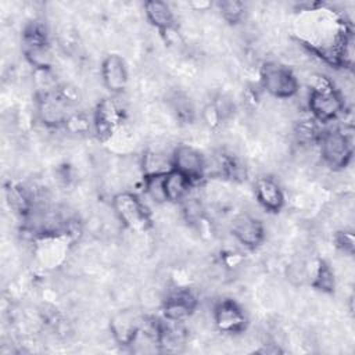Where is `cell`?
<instances>
[{
	"instance_id": "6da1fadb",
	"label": "cell",
	"mask_w": 355,
	"mask_h": 355,
	"mask_svg": "<svg viewBox=\"0 0 355 355\" xmlns=\"http://www.w3.org/2000/svg\"><path fill=\"white\" fill-rule=\"evenodd\" d=\"M313 78V85L308 98L309 110L318 121L329 122L343 111V97L327 78L320 75Z\"/></svg>"
},
{
	"instance_id": "7a4b0ae2",
	"label": "cell",
	"mask_w": 355,
	"mask_h": 355,
	"mask_svg": "<svg viewBox=\"0 0 355 355\" xmlns=\"http://www.w3.org/2000/svg\"><path fill=\"white\" fill-rule=\"evenodd\" d=\"M118 219L132 232L141 233L150 226V214L144 204L132 193L122 191L112 200Z\"/></svg>"
},
{
	"instance_id": "3957f363",
	"label": "cell",
	"mask_w": 355,
	"mask_h": 355,
	"mask_svg": "<svg viewBox=\"0 0 355 355\" xmlns=\"http://www.w3.org/2000/svg\"><path fill=\"white\" fill-rule=\"evenodd\" d=\"M320 154L323 161L331 168H343L352 154V133L344 130H329L322 135Z\"/></svg>"
},
{
	"instance_id": "277c9868",
	"label": "cell",
	"mask_w": 355,
	"mask_h": 355,
	"mask_svg": "<svg viewBox=\"0 0 355 355\" xmlns=\"http://www.w3.org/2000/svg\"><path fill=\"white\" fill-rule=\"evenodd\" d=\"M261 79L265 90L279 98L291 97L298 90V82L293 72L276 62H266L262 67Z\"/></svg>"
},
{
	"instance_id": "5b68a950",
	"label": "cell",
	"mask_w": 355,
	"mask_h": 355,
	"mask_svg": "<svg viewBox=\"0 0 355 355\" xmlns=\"http://www.w3.org/2000/svg\"><path fill=\"white\" fill-rule=\"evenodd\" d=\"M173 169L186 175L190 180L201 179L205 171L204 157L191 146L180 144L175 148L172 155Z\"/></svg>"
},
{
	"instance_id": "8992f818",
	"label": "cell",
	"mask_w": 355,
	"mask_h": 355,
	"mask_svg": "<svg viewBox=\"0 0 355 355\" xmlns=\"http://www.w3.org/2000/svg\"><path fill=\"white\" fill-rule=\"evenodd\" d=\"M214 320L225 333H240L245 329V315L233 300H223L215 306Z\"/></svg>"
},
{
	"instance_id": "52a82bcc",
	"label": "cell",
	"mask_w": 355,
	"mask_h": 355,
	"mask_svg": "<svg viewBox=\"0 0 355 355\" xmlns=\"http://www.w3.org/2000/svg\"><path fill=\"white\" fill-rule=\"evenodd\" d=\"M232 233L240 244L248 248H254L263 240V225L254 216L245 214L233 220Z\"/></svg>"
},
{
	"instance_id": "ba28073f",
	"label": "cell",
	"mask_w": 355,
	"mask_h": 355,
	"mask_svg": "<svg viewBox=\"0 0 355 355\" xmlns=\"http://www.w3.org/2000/svg\"><path fill=\"white\" fill-rule=\"evenodd\" d=\"M197 301L187 290H178L168 295L164 302V315L169 320L182 322L187 319L196 309Z\"/></svg>"
},
{
	"instance_id": "9c48e42d",
	"label": "cell",
	"mask_w": 355,
	"mask_h": 355,
	"mask_svg": "<svg viewBox=\"0 0 355 355\" xmlns=\"http://www.w3.org/2000/svg\"><path fill=\"white\" fill-rule=\"evenodd\" d=\"M143 318H140L136 312L128 309V311H121L116 313L110 324L111 333L114 338L121 343V344H130L136 333L139 331L141 326Z\"/></svg>"
},
{
	"instance_id": "30bf717a",
	"label": "cell",
	"mask_w": 355,
	"mask_h": 355,
	"mask_svg": "<svg viewBox=\"0 0 355 355\" xmlns=\"http://www.w3.org/2000/svg\"><path fill=\"white\" fill-rule=\"evenodd\" d=\"M101 75L104 85L112 92H121L126 86L128 72L122 57L116 54L108 55L101 67Z\"/></svg>"
},
{
	"instance_id": "8fae6325",
	"label": "cell",
	"mask_w": 355,
	"mask_h": 355,
	"mask_svg": "<svg viewBox=\"0 0 355 355\" xmlns=\"http://www.w3.org/2000/svg\"><path fill=\"white\" fill-rule=\"evenodd\" d=\"M118 123V107L114 101L105 98L98 103L94 114V128L98 139L107 140L114 133Z\"/></svg>"
},
{
	"instance_id": "7c38bea8",
	"label": "cell",
	"mask_w": 355,
	"mask_h": 355,
	"mask_svg": "<svg viewBox=\"0 0 355 355\" xmlns=\"http://www.w3.org/2000/svg\"><path fill=\"white\" fill-rule=\"evenodd\" d=\"M255 193L258 202L268 211L277 212L284 204V196L279 184L270 178H261L257 180Z\"/></svg>"
},
{
	"instance_id": "4fadbf2b",
	"label": "cell",
	"mask_w": 355,
	"mask_h": 355,
	"mask_svg": "<svg viewBox=\"0 0 355 355\" xmlns=\"http://www.w3.org/2000/svg\"><path fill=\"white\" fill-rule=\"evenodd\" d=\"M171 324L159 323L158 327V345L168 352H178L186 344V330L178 324L179 322L171 320Z\"/></svg>"
},
{
	"instance_id": "5bb4252c",
	"label": "cell",
	"mask_w": 355,
	"mask_h": 355,
	"mask_svg": "<svg viewBox=\"0 0 355 355\" xmlns=\"http://www.w3.org/2000/svg\"><path fill=\"white\" fill-rule=\"evenodd\" d=\"M190 179L176 169H169L165 173L164 179V189L168 201H179L183 200L184 196L189 193Z\"/></svg>"
},
{
	"instance_id": "9a60e30c",
	"label": "cell",
	"mask_w": 355,
	"mask_h": 355,
	"mask_svg": "<svg viewBox=\"0 0 355 355\" xmlns=\"http://www.w3.org/2000/svg\"><path fill=\"white\" fill-rule=\"evenodd\" d=\"M146 15L148 21L159 28L161 31H166L169 28H173V14L169 8V6L164 1H148L144 6Z\"/></svg>"
},
{
	"instance_id": "2e32d148",
	"label": "cell",
	"mask_w": 355,
	"mask_h": 355,
	"mask_svg": "<svg viewBox=\"0 0 355 355\" xmlns=\"http://www.w3.org/2000/svg\"><path fill=\"white\" fill-rule=\"evenodd\" d=\"M165 173L166 172L151 173V175H146V178H144V190L150 196V198L157 204L168 201L165 189H164Z\"/></svg>"
},
{
	"instance_id": "e0dca14e",
	"label": "cell",
	"mask_w": 355,
	"mask_h": 355,
	"mask_svg": "<svg viewBox=\"0 0 355 355\" xmlns=\"http://www.w3.org/2000/svg\"><path fill=\"white\" fill-rule=\"evenodd\" d=\"M313 286L322 291H333V288H334L333 270L324 262H319V268L315 275Z\"/></svg>"
},
{
	"instance_id": "ac0fdd59",
	"label": "cell",
	"mask_w": 355,
	"mask_h": 355,
	"mask_svg": "<svg viewBox=\"0 0 355 355\" xmlns=\"http://www.w3.org/2000/svg\"><path fill=\"white\" fill-rule=\"evenodd\" d=\"M219 10L227 21L236 22L244 12V4L240 1H222L219 3Z\"/></svg>"
},
{
	"instance_id": "d6986e66",
	"label": "cell",
	"mask_w": 355,
	"mask_h": 355,
	"mask_svg": "<svg viewBox=\"0 0 355 355\" xmlns=\"http://www.w3.org/2000/svg\"><path fill=\"white\" fill-rule=\"evenodd\" d=\"M337 244L338 247L348 254L354 252V237L348 232H340L337 236Z\"/></svg>"
}]
</instances>
